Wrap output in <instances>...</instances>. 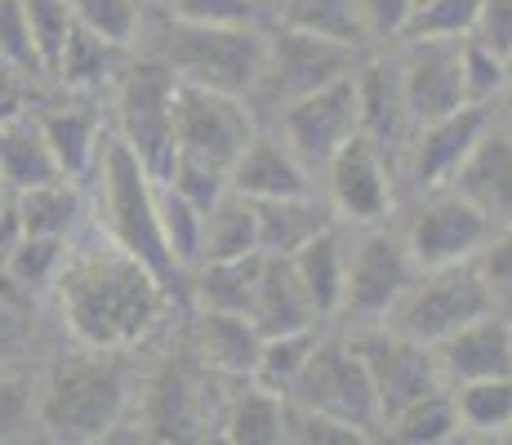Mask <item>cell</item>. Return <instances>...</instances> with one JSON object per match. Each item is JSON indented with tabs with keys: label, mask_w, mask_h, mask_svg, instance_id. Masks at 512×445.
I'll return each mask as SVG.
<instances>
[{
	"label": "cell",
	"mask_w": 512,
	"mask_h": 445,
	"mask_svg": "<svg viewBox=\"0 0 512 445\" xmlns=\"http://www.w3.org/2000/svg\"><path fill=\"white\" fill-rule=\"evenodd\" d=\"M170 285L121 241L85 245L58 267V308L81 348L121 352L139 343L165 312Z\"/></svg>",
	"instance_id": "1"
},
{
	"label": "cell",
	"mask_w": 512,
	"mask_h": 445,
	"mask_svg": "<svg viewBox=\"0 0 512 445\" xmlns=\"http://www.w3.org/2000/svg\"><path fill=\"white\" fill-rule=\"evenodd\" d=\"M27 9V23H32L36 49H41V63L45 72H54L58 58H63V45L76 27V9L72 0H23Z\"/></svg>",
	"instance_id": "40"
},
{
	"label": "cell",
	"mask_w": 512,
	"mask_h": 445,
	"mask_svg": "<svg viewBox=\"0 0 512 445\" xmlns=\"http://www.w3.org/2000/svg\"><path fill=\"white\" fill-rule=\"evenodd\" d=\"M72 9L85 27H94L98 36H107L116 45L130 41L143 18V0H72Z\"/></svg>",
	"instance_id": "43"
},
{
	"label": "cell",
	"mask_w": 512,
	"mask_h": 445,
	"mask_svg": "<svg viewBox=\"0 0 512 445\" xmlns=\"http://www.w3.org/2000/svg\"><path fill=\"white\" fill-rule=\"evenodd\" d=\"M0 187H5V174H0Z\"/></svg>",
	"instance_id": "54"
},
{
	"label": "cell",
	"mask_w": 512,
	"mask_h": 445,
	"mask_svg": "<svg viewBox=\"0 0 512 445\" xmlns=\"http://www.w3.org/2000/svg\"><path fill=\"white\" fill-rule=\"evenodd\" d=\"M232 187L254 201H272V196H303L312 192L308 183V161L294 152L290 143L277 138H259L241 152V161L232 165Z\"/></svg>",
	"instance_id": "22"
},
{
	"label": "cell",
	"mask_w": 512,
	"mask_h": 445,
	"mask_svg": "<svg viewBox=\"0 0 512 445\" xmlns=\"http://www.w3.org/2000/svg\"><path fill=\"white\" fill-rule=\"evenodd\" d=\"M63 236H23V245H18L14 254H9L5 272L14 276L23 290H36V285L45 281H58V267H63Z\"/></svg>",
	"instance_id": "41"
},
{
	"label": "cell",
	"mask_w": 512,
	"mask_h": 445,
	"mask_svg": "<svg viewBox=\"0 0 512 445\" xmlns=\"http://www.w3.org/2000/svg\"><path fill=\"white\" fill-rule=\"evenodd\" d=\"M437 361L450 383L512 374V325L499 312L477 316L464 330L450 334L446 343H437Z\"/></svg>",
	"instance_id": "19"
},
{
	"label": "cell",
	"mask_w": 512,
	"mask_h": 445,
	"mask_svg": "<svg viewBox=\"0 0 512 445\" xmlns=\"http://www.w3.org/2000/svg\"><path fill=\"white\" fill-rule=\"evenodd\" d=\"M277 18L285 27H303V32H321L334 41H366V18H361L357 0H277Z\"/></svg>",
	"instance_id": "32"
},
{
	"label": "cell",
	"mask_w": 512,
	"mask_h": 445,
	"mask_svg": "<svg viewBox=\"0 0 512 445\" xmlns=\"http://www.w3.org/2000/svg\"><path fill=\"white\" fill-rule=\"evenodd\" d=\"M490 236H495V219L450 187V196H437V201L423 205L419 219L410 223L406 241L415 250V263L428 272V267L472 263L486 250Z\"/></svg>",
	"instance_id": "13"
},
{
	"label": "cell",
	"mask_w": 512,
	"mask_h": 445,
	"mask_svg": "<svg viewBox=\"0 0 512 445\" xmlns=\"http://www.w3.org/2000/svg\"><path fill=\"white\" fill-rule=\"evenodd\" d=\"M112 54H116V41L98 36L94 27H85L81 18H76V27H72V36H67L63 58H58L54 72L76 89H94L112 76Z\"/></svg>",
	"instance_id": "34"
},
{
	"label": "cell",
	"mask_w": 512,
	"mask_h": 445,
	"mask_svg": "<svg viewBox=\"0 0 512 445\" xmlns=\"http://www.w3.org/2000/svg\"><path fill=\"white\" fill-rule=\"evenodd\" d=\"M330 210L321 201H312V192L303 196H272L259 201V250L294 259L312 236H321L330 227Z\"/></svg>",
	"instance_id": "25"
},
{
	"label": "cell",
	"mask_w": 512,
	"mask_h": 445,
	"mask_svg": "<svg viewBox=\"0 0 512 445\" xmlns=\"http://www.w3.org/2000/svg\"><path fill=\"white\" fill-rule=\"evenodd\" d=\"M259 250V201L245 192H228L205 210V241H201V259H241V254Z\"/></svg>",
	"instance_id": "28"
},
{
	"label": "cell",
	"mask_w": 512,
	"mask_h": 445,
	"mask_svg": "<svg viewBox=\"0 0 512 445\" xmlns=\"http://www.w3.org/2000/svg\"><path fill=\"white\" fill-rule=\"evenodd\" d=\"M352 72H357V45L281 23V32L268 45V72H263L259 89L290 107L294 98L312 94V89L339 81V76H352Z\"/></svg>",
	"instance_id": "10"
},
{
	"label": "cell",
	"mask_w": 512,
	"mask_h": 445,
	"mask_svg": "<svg viewBox=\"0 0 512 445\" xmlns=\"http://www.w3.org/2000/svg\"><path fill=\"white\" fill-rule=\"evenodd\" d=\"M268 45L254 23H187L174 18L161 36V58L187 85L223 89V94H250L268 72Z\"/></svg>",
	"instance_id": "2"
},
{
	"label": "cell",
	"mask_w": 512,
	"mask_h": 445,
	"mask_svg": "<svg viewBox=\"0 0 512 445\" xmlns=\"http://www.w3.org/2000/svg\"><path fill=\"white\" fill-rule=\"evenodd\" d=\"M357 98H361V134H370L383 152L410 147L415 112H410L406 98L401 58H370L366 67H357Z\"/></svg>",
	"instance_id": "17"
},
{
	"label": "cell",
	"mask_w": 512,
	"mask_h": 445,
	"mask_svg": "<svg viewBox=\"0 0 512 445\" xmlns=\"http://www.w3.org/2000/svg\"><path fill=\"white\" fill-rule=\"evenodd\" d=\"M170 14L187 23H254L259 0H170Z\"/></svg>",
	"instance_id": "45"
},
{
	"label": "cell",
	"mask_w": 512,
	"mask_h": 445,
	"mask_svg": "<svg viewBox=\"0 0 512 445\" xmlns=\"http://www.w3.org/2000/svg\"><path fill=\"white\" fill-rule=\"evenodd\" d=\"M41 125L67 178L90 170V161L98 156V125L90 112H49L41 116Z\"/></svg>",
	"instance_id": "36"
},
{
	"label": "cell",
	"mask_w": 512,
	"mask_h": 445,
	"mask_svg": "<svg viewBox=\"0 0 512 445\" xmlns=\"http://www.w3.org/2000/svg\"><path fill=\"white\" fill-rule=\"evenodd\" d=\"M423 267L415 263L410 241L392 232H370L348 254V285H343V312L357 321H388V312L401 303V294L415 285Z\"/></svg>",
	"instance_id": "9"
},
{
	"label": "cell",
	"mask_w": 512,
	"mask_h": 445,
	"mask_svg": "<svg viewBox=\"0 0 512 445\" xmlns=\"http://www.w3.org/2000/svg\"><path fill=\"white\" fill-rule=\"evenodd\" d=\"M464 41H450V36H415V41H406L401 76H406V98L410 112H415V125L468 107Z\"/></svg>",
	"instance_id": "14"
},
{
	"label": "cell",
	"mask_w": 512,
	"mask_h": 445,
	"mask_svg": "<svg viewBox=\"0 0 512 445\" xmlns=\"http://www.w3.org/2000/svg\"><path fill=\"white\" fill-rule=\"evenodd\" d=\"M192 348H196V356H201L205 370L232 374V379L250 374L254 379V370H259V352H263V330L245 312L205 308L201 321H196Z\"/></svg>",
	"instance_id": "21"
},
{
	"label": "cell",
	"mask_w": 512,
	"mask_h": 445,
	"mask_svg": "<svg viewBox=\"0 0 512 445\" xmlns=\"http://www.w3.org/2000/svg\"><path fill=\"white\" fill-rule=\"evenodd\" d=\"M508 76H512V49H508Z\"/></svg>",
	"instance_id": "53"
},
{
	"label": "cell",
	"mask_w": 512,
	"mask_h": 445,
	"mask_svg": "<svg viewBox=\"0 0 512 445\" xmlns=\"http://www.w3.org/2000/svg\"><path fill=\"white\" fill-rule=\"evenodd\" d=\"M5 210H9V201H5V196H0V219H5Z\"/></svg>",
	"instance_id": "52"
},
{
	"label": "cell",
	"mask_w": 512,
	"mask_h": 445,
	"mask_svg": "<svg viewBox=\"0 0 512 445\" xmlns=\"http://www.w3.org/2000/svg\"><path fill=\"white\" fill-rule=\"evenodd\" d=\"M174 130H179V161L210 165L228 178L241 152L254 143V121L241 107V94L187 81H179V94H174Z\"/></svg>",
	"instance_id": "7"
},
{
	"label": "cell",
	"mask_w": 512,
	"mask_h": 445,
	"mask_svg": "<svg viewBox=\"0 0 512 445\" xmlns=\"http://www.w3.org/2000/svg\"><path fill=\"white\" fill-rule=\"evenodd\" d=\"M508 437H512V432H508Z\"/></svg>",
	"instance_id": "55"
},
{
	"label": "cell",
	"mask_w": 512,
	"mask_h": 445,
	"mask_svg": "<svg viewBox=\"0 0 512 445\" xmlns=\"http://www.w3.org/2000/svg\"><path fill=\"white\" fill-rule=\"evenodd\" d=\"M464 81H468V103L486 107L495 98H504V89L512 85L508 76V58L495 45H486L481 36L464 41Z\"/></svg>",
	"instance_id": "39"
},
{
	"label": "cell",
	"mask_w": 512,
	"mask_h": 445,
	"mask_svg": "<svg viewBox=\"0 0 512 445\" xmlns=\"http://www.w3.org/2000/svg\"><path fill=\"white\" fill-rule=\"evenodd\" d=\"M481 5H486V0H419L401 36H406V41H415V36H450V41H464V36L477 32Z\"/></svg>",
	"instance_id": "37"
},
{
	"label": "cell",
	"mask_w": 512,
	"mask_h": 445,
	"mask_svg": "<svg viewBox=\"0 0 512 445\" xmlns=\"http://www.w3.org/2000/svg\"><path fill=\"white\" fill-rule=\"evenodd\" d=\"M250 321L263 330V339H272V334H290V330H312V321H321L317 303H312V294L303 290L294 263L281 259V254H268V267H263V281H259V294H254Z\"/></svg>",
	"instance_id": "23"
},
{
	"label": "cell",
	"mask_w": 512,
	"mask_h": 445,
	"mask_svg": "<svg viewBox=\"0 0 512 445\" xmlns=\"http://www.w3.org/2000/svg\"><path fill=\"white\" fill-rule=\"evenodd\" d=\"M174 94H179V76L165 58H143L121 81V138L139 152L156 183H165L179 161Z\"/></svg>",
	"instance_id": "6"
},
{
	"label": "cell",
	"mask_w": 512,
	"mask_h": 445,
	"mask_svg": "<svg viewBox=\"0 0 512 445\" xmlns=\"http://www.w3.org/2000/svg\"><path fill=\"white\" fill-rule=\"evenodd\" d=\"M370 432L357 428V423H343L334 414H321V410H308V405L294 401L290 405V441H303V445H361Z\"/></svg>",
	"instance_id": "44"
},
{
	"label": "cell",
	"mask_w": 512,
	"mask_h": 445,
	"mask_svg": "<svg viewBox=\"0 0 512 445\" xmlns=\"http://www.w3.org/2000/svg\"><path fill=\"white\" fill-rule=\"evenodd\" d=\"M330 196L334 210L352 223H379L392 205L388 152L370 134H352L330 156Z\"/></svg>",
	"instance_id": "15"
},
{
	"label": "cell",
	"mask_w": 512,
	"mask_h": 445,
	"mask_svg": "<svg viewBox=\"0 0 512 445\" xmlns=\"http://www.w3.org/2000/svg\"><path fill=\"white\" fill-rule=\"evenodd\" d=\"M219 437L232 445H281L290 441V405L281 392L254 388L228 401V410L219 414Z\"/></svg>",
	"instance_id": "27"
},
{
	"label": "cell",
	"mask_w": 512,
	"mask_h": 445,
	"mask_svg": "<svg viewBox=\"0 0 512 445\" xmlns=\"http://www.w3.org/2000/svg\"><path fill=\"white\" fill-rule=\"evenodd\" d=\"M312 348H317V334L312 330H290V334H272V339H263L254 383H263V388L290 397L294 383H299V374H303V365H308Z\"/></svg>",
	"instance_id": "35"
},
{
	"label": "cell",
	"mask_w": 512,
	"mask_h": 445,
	"mask_svg": "<svg viewBox=\"0 0 512 445\" xmlns=\"http://www.w3.org/2000/svg\"><path fill=\"white\" fill-rule=\"evenodd\" d=\"M486 130H490V107H477V103L415 125V134H410V174H415V183L419 187L450 183Z\"/></svg>",
	"instance_id": "16"
},
{
	"label": "cell",
	"mask_w": 512,
	"mask_h": 445,
	"mask_svg": "<svg viewBox=\"0 0 512 445\" xmlns=\"http://www.w3.org/2000/svg\"><path fill=\"white\" fill-rule=\"evenodd\" d=\"M348 245H343V232L339 227H326L321 236H312L299 254H294V272H299L303 290L312 294L321 316H334L343 312V285H348Z\"/></svg>",
	"instance_id": "26"
},
{
	"label": "cell",
	"mask_w": 512,
	"mask_h": 445,
	"mask_svg": "<svg viewBox=\"0 0 512 445\" xmlns=\"http://www.w3.org/2000/svg\"><path fill=\"white\" fill-rule=\"evenodd\" d=\"M125 410V365L116 352L85 348L54 365L41 392V423L54 437L67 441H98L116 428Z\"/></svg>",
	"instance_id": "3"
},
{
	"label": "cell",
	"mask_w": 512,
	"mask_h": 445,
	"mask_svg": "<svg viewBox=\"0 0 512 445\" xmlns=\"http://www.w3.org/2000/svg\"><path fill=\"white\" fill-rule=\"evenodd\" d=\"M499 125L512 134V85L504 89V98H499Z\"/></svg>",
	"instance_id": "50"
},
{
	"label": "cell",
	"mask_w": 512,
	"mask_h": 445,
	"mask_svg": "<svg viewBox=\"0 0 512 445\" xmlns=\"http://www.w3.org/2000/svg\"><path fill=\"white\" fill-rule=\"evenodd\" d=\"M495 312V294H490L486 276H481L477 259L472 263H455V267H428L423 276H415L401 303L388 312V321L397 334L415 343H446L455 330H464L468 321Z\"/></svg>",
	"instance_id": "5"
},
{
	"label": "cell",
	"mask_w": 512,
	"mask_h": 445,
	"mask_svg": "<svg viewBox=\"0 0 512 445\" xmlns=\"http://www.w3.org/2000/svg\"><path fill=\"white\" fill-rule=\"evenodd\" d=\"M415 5L419 0H357L370 36H401L410 23V14H415Z\"/></svg>",
	"instance_id": "47"
},
{
	"label": "cell",
	"mask_w": 512,
	"mask_h": 445,
	"mask_svg": "<svg viewBox=\"0 0 512 445\" xmlns=\"http://www.w3.org/2000/svg\"><path fill=\"white\" fill-rule=\"evenodd\" d=\"M103 205H107L103 219L112 227V241H121L130 254H139L174 290L179 259L170 254V241H165L161 192H156L152 170L139 161V152L125 138H107L103 147Z\"/></svg>",
	"instance_id": "4"
},
{
	"label": "cell",
	"mask_w": 512,
	"mask_h": 445,
	"mask_svg": "<svg viewBox=\"0 0 512 445\" xmlns=\"http://www.w3.org/2000/svg\"><path fill=\"white\" fill-rule=\"evenodd\" d=\"M472 36H481V41L495 45L499 54L508 58V49H512V0H486V5H481V23H477Z\"/></svg>",
	"instance_id": "49"
},
{
	"label": "cell",
	"mask_w": 512,
	"mask_h": 445,
	"mask_svg": "<svg viewBox=\"0 0 512 445\" xmlns=\"http://www.w3.org/2000/svg\"><path fill=\"white\" fill-rule=\"evenodd\" d=\"M352 348H357L361 361L370 365L383 419L397 414L401 405L437 392L441 379H446V374H441V361H437V348L406 339V334H397L392 325H383V330H357L352 334Z\"/></svg>",
	"instance_id": "11"
},
{
	"label": "cell",
	"mask_w": 512,
	"mask_h": 445,
	"mask_svg": "<svg viewBox=\"0 0 512 445\" xmlns=\"http://www.w3.org/2000/svg\"><path fill=\"white\" fill-rule=\"evenodd\" d=\"M459 423L481 437H508L512 432V374L495 379H468L455 388Z\"/></svg>",
	"instance_id": "31"
},
{
	"label": "cell",
	"mask_w": 512,
	"mask_h": 445,
	"mask_svg": "<svg viewBox=\"0 0 512 445\" xmlns=\"http://www.w3.org/2000/svg\"><path fill=\"white\" fill-rule=\"evenodd\" d=\"M459 428H464V423H459L455 392H441V388L410 401V405H401L397 414L383 419V437L401 441V445H441L455 437Z\"/></svg>",
	"instance_id": "29"
},
{
	"label": "cell",
	"mask_w": 512,
	"mask_h": 445,
	"mask_svg": "<svg viewBox=\"0 0 512 445\" xmlns=\"http://www.w3.org/2000/svg\"><path fill=\"white\" fill-rule=\"evenodd\" d=\"M161 223H165V241H170V254L179 259V267L192 263V259H201L205 214L170 183H161Z\"/></svg>",
	"instance_id": "38"
},
{
	"label": "cell",
	"mask_w": 512,
	"mask_h": 445,
	"mask_svg": "<svg viewBox=\"0 0 512 445\" xmlns=\"http://www.w3.org/2000/svg\"><path fill=\"white\" fill-rule=\"evenodd\" d=\"M361 134V98H357V72L312 89L285 107V143L308 165H330V156Z\"/></svg>",
	"instance_id": "12"
},
{
	"label": "cell",
	"mask_w": 512,
	"mask_h": 445,
	"mask_svg": "<svg viewBox=\"0 0 512 445\" xmlns=\"http://www.w3.org/2000/svg\"><path fill=\"white\" fill-rule=\"evenodd\" d=\"M263 267H268V250L241 254V259H214L205 263L201 276V303L205 308H223V312H245L254 308V294H259Z\"/></svg>",
	"instance_id": "30"
},
{
	"label": "cell",
	"mask_w": 512,
	"mask_h": 445,
	"mask_svg": "<svg viewBox=\"0 0 512 445\" xmlns=\"http://www.w3.org/2000/svg\"><path fill=\"white\" fill-rule=\"evenodd\" d=\"M459 196L490 214V219H512V134L490 121V130L477 138L468 161L450 178Z\"/></svg>",
	"instance_id": "20"
},
{
	"label": "cell",
	"mask_w": 512,
	"mask_h": 445,
	"mask_svg": "<svg viewBox=\"0 0 512 445\" xmlns=\"http://www.w3.org/2000/svg\"><path fill=\"white\" fill-rule=\"evenodd\" d=\"M477 267H481V276H486L495 303H512V227L490 236L486 250L477 254Z\"/></svg>",
	"instance_id": "46"
},
{
	"label": "cell",
	"mask_w": 512,
	"mask_h": 445,
	"mask_svg": "<svg viewBox=\"0 0 512 445\" xmlns=\"http://www.w3.org/2000/svg\"><path fill=\"white\" fill-rule=\"evenodd\" d=\"M290 401L321 410V414H334L343 423H357L366 432L383 428V405H379V392H374L370 365L361 361L352 339H326V343L317 339Z\"/></svg>",
	"instance_id": "8"
},
{
	"label": "cell",
	"mask_w": 512,
	"mask_h": 445,
	"mask_svg": "<svg viewBox=\"0 0 512 445\" xmlns=\"http://www.w3.org/2000/svg\"><path fill=\"white\" fill-rule=\"evenodd\" d=\"M9 303H14V299H5V294H0V343H5V334L14 330V321H9Z\"/></svg>",
	"instance_id": "51"
},
{
	"label": "cell",
	"mask_w": 512,
	"mask_h": 445,
	"mask_svg": "<svg viewBox=\"0 0 512 445\" xmlns=\"http://www.w3.org/2000/svg\"><path fill=\"white\" fill-rule=\"evenodd\" d=\"M0 58L9 67H23V72H45L23 0H0Z\"/></svg>",
	"instance_id": "42"
},
{
	"label": "cell",
	"mask_w": 512,
	"mask_h": 445,
	"mask_svg": "<svg viewBox=\"0 0 512 445\" xmlns=\"http://www.w3.org/2000/svg\"><path fill=\"white\" fill-rule=\"evenodd\" d=\"M18 219L32 236H67L81 214V196L67 178H54V183H41V187H23L14 201Z\"/></svg>",
	"instance_id": "33"
},
{
	"label": "cell",
	"mask_w": 512,
	"mask_h": 445,
	"mask_svg": "<svg viewBox=\"0 0 512 445\" xmlns=\"http://www.w3.org/2000/svg\"><path fill=\"white\" fill-rule=\"evenodd\" d=\"M0 174H5V187H14V192L67 178L54 147H49V138H45V125L27 121V116H18V112L0 116Z\"/></svg>",
	"instance_id": "24"
},
{
	"label": "cell",
	"mask_w": 512,
	"mask_h": 445,
	"mask_svg": "<svg viewBox=\"0 0 512 445\" xmlns=\"http://www.w3.org/2000/svg\"><path fill=\"white\" fill-rule=\"evenodd\" d=\"M32 419V392L18 379H0V441L18 437Z\"/></svg>",
	"instance_id": "48"
},
{
	"label": "cell",
	"mask_w": 512,
	"mask_h": 445,
	"mask_svg": "<svg viewBox=\"0 0 512 445\" xmlns=\"http://www.w3.org/2000/svg\"><path fill=\"white\" fill-rule=\"evenodd\" d=\"M192 356V352H187ZM179 356V361H165L161 374L147 388V437L156 441H196L205 428V392L196 379V365Z\"/></svg>",
	"instance_id": "18"
}]
</instances>
